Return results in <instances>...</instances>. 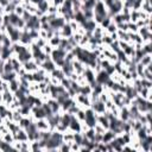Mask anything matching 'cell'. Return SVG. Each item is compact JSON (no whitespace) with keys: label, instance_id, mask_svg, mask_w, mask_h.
Listing matches in <instances>:
<instances>
[{"label":"cell","instance_id":"cell-41","mask_svg":"<svg viewBox=\"0 0 152 152\" xmlns=\"http://www.w3.org/2000/svg\"><path fill=\"white\" fill-rule=\"evenodd\" d=\"M68 24H69V26L71 27L72 32H76V31H77V28L81 26V24H78V23H77L76 20H74V19H71V20H70Z\"/></svg>","mask_w":152,"mask_h":152},{"label":"cell","instance_id":"cell-18","mask_svg":"<svg viewBox=\"0 0 152 152\" xmlns=\"http://www.w3.org/2000/svg\"><path fill=\"white\" fill-rule=\"evenodd\" d=\"M118 118H119L121 121H127V120L129 119V112H128V107H127V106L120 107Z\"/></svg>","mask_w":152,"mask_h":152},{"label":"cell","instance_id":"cell-55","mask_svg":"<svg viewBox=\"0 0 152 152\" xmlns=\"http://www.w3.org/2000/svg\"><path fill=\"white\" fill-rule=\"evenodd\" d=\"M28 1H30L31 4H34V5H37V4H38V2H40L42 0H28Z\"/></svg>","mask_w":152,"mask_h":152},{"label":"cell","instance_id":"cell-36","mask_svg":"<svg viewBox=\"0 0 152 152\" xmlns=\"http://www.w3.org/2000/svg\"><path fill=\"white\" fill-rule=\"evenodd\" d=\"M104 31L107 32V33H114V32H116L118 31V26H116V24H114L113 21H110V24L104 28Z\"/></svg>","mask_w":152,"mask_h":152},{"label":"cell","instance_id":"cell-21","mask_svg":"<svg viewBox=\"0 0 152 152\" xmlns=\"http://www.w3.org/2000/svg\"><path fill=\"white\" fill-rule=\"evenodd\" d=\"M116 137V134L113 132V131H110V129H106L104 131V133L102 134V142H109V141H112L114 138Z\"/></svg>","mask_w":152,"mask_h":152},{"label":"cell","instance_id":"cell-10","mask_svg":"<svg viewBox=\"0 0 152 152\" xmlns=\"http://www.w3.org/2000/svg\"><path fill=\"white\" fill-rule=\"evenodd\" d=\"M15 57L19 59V62H20L21 64H24V63H26V62H28V61L32 59V52H31L30 49H28V50H26V51H24V52H20V53H18V55H15Z\"/></svg>","mask_w":152,"mask_h":152},{"label":"cell","instance_id":"cell-44","mask_svg":"<svg viewBox=\"0 0 152 152\" xmlns=\"http://www.w3.org/2000/svg\"><path fill=\"white\" fill-rule=\"evenodd\" d=\"M52 50H53V48H52V46H51L50 44H48V43H46V44H45V45H44V46L42 48V51H43V52H44L45 55H49V56L51 55Z\"/></svg>","mask_w":152,"mask_h":152},{"label":"cell","instance_id":"cell-25","mask_svg":"<svg viewBox=\"0 0 152 152\" xmlns=\"http://www.w3.org/2000/svg\"><path fill=\"white\" fill-rule=\"evenodd\" d=\"M91 87L87 83V84H83V86H80V89H78V94H82V95H87L89 96L91 94Z\"/></svg>","mask_w":152,"mask_h":152},{"label":"cell","instance_id":"cell-3","mask_svg":"<svg viewBox=\"0 0 152 152\" xmlns=\"http://www.w3.org/2000/svg\"><path fill=\"white\" fill-rule=\"evenodd\" d=\"M49 24H50V26H51V28H52L53 31H57V30H61V28L66 24V21H65V19L63 18V15H57V17H55L53 19H51V20L49 21Z\"/></svg>","mask_w":152,"mask_h":152},{"label":"cell","instance_id":"cell-24","mask_svg":"<svg viewBox=\"0 0 152 152\" xmlns=\"http://www.w3.org/2000/svg\"><path fill=\"white\" fill-rule=\"evenodd\" d=\"M61 39H62V37H59L57 34H53L50 39H48V44H50L52 48H58L59 43H61Z\"/></svg>","mask_w":152,"mask_h":152},{"label":"cell","instance_id":"cell-22","mask_svg":"<svg viewBox=\"0 0 152 152\" xmlns=\"http://www.w3.org/2000/svg\"><path fill=\"white\" fill-rule=\"evenodd\" d=\"M0 77H1V80H2V81L10 82V81H12V80L17 78V77H18V75H17V72H15V71H11V72H2V74L0 75Z\"/></svg>","mask_w":152,"mask_h":152},{"label":"cell","instance_id":"cell-11","mask_svg":"<svg viewBox=\"0 0 152 152\" xmlns=\"http://www.w3.org/2000/svg\"><path fill=\"white\" fill-rule=\"evenodd\" d=\"M39 68H42L43 70H45L48 74H50L55 68H57L56 66V64L53 63V61L51 59V58H49V59H46V61H44V62H42V64H40V66Z\"/></svg>","mask_w":152,"mask_h":152},{"label":"cell","instance_id":"cell-35","mask_svg":"<svg viewBox=\"0 0 152 152\" xmlns=\"http://www.w3.org/2000/svg\"><path fill=\"white\" fill-rule=\"evenodd\" d=\"M8 17H10V24H11V25H13V26L15 27V25H17V23L19 21L20 17H19V15H17L14 12H13V13H11V14H8Z\"/></svg>","mask_w":152,"mask_h":152},{"label":"cell","instance_id":"cell-6","mask_svg":"<svg viewBox=\"0 0 152 152\" xmlns=\"http://www.w3.org/2000/svg\"><path fill=\"white\" fill-rule=\"evenodd\" d=\"M33 42V39L30 37V33H28V28L24 27L21 30V36H20V39H19V43L23 44V45H26L28 46L31 43Z\"/></svg>","mask_w":152,"mask_h":152},{"label":"cell","instance_id":"cell-53","mask_svg":"<svg viewBox=\"0 0 152 152\" xmlns=\"http://www.w3.org/2000/svg\"><path fill=\"white\" fill-rule=\"evenodd\" d=\"M11 1L10 0H0V6H2V7H5L6 5H8Z\"/></svg>","mask_w":152,"mask_h":152},{"label":"cell","instance_id":"cell-45","mask_svg":"<svg viewBox=\"0 0 152 152\" xmlns=\"http://www.w3.org/2000/svg\"><path fill=\"white\" fill-rule=\"evenodd\" d=\"M140 82H141V87L142 88H148V89H151V86H152V81H150V80H146V78H140Z\"/></svg>","mask_w":152,"mask_h":152},{"label":"cell","instance_id":"cell-14","mask_svg":"<svg viewBox=\"0 0 152 152\" xmlns=\"http://www.w3.org/2000/svg\"><path fill=\"white\" fill-rule=\"evenodd\" d=\"M46 103L50 106L52 113H61V104L58 103V101H57L56 99L49 97V100L46 101Z\"/></svg>","mask_w":152,"mask_h":152},{"label":"cell","instance_id":"cell-57","mask_svg":"<svg viewBox=\"0 0 152 152\" xmlns=\"http://www.w3.org/2000/svg\"><path fill=\"white\" fill-rule=\"evenodd\" d=\"M95 1H100V0H95Z\"/></svg>","mask_w":152,"mask_h":152},{"label":"cell","instance_id":"cell-51","mask_svg":"<svg viewBox=\"0 0 152 152\" xmlns=\"http://www.w3.org/2000/svg\"><path fill=\"white\" fill-rule=\"evenodd\" d=\"M63 1H64V0H51V4H53V5H56V6H59V5L63 4Z\"/></svg>","mask_w":152,"mask_h":152},{"label":"cell","instance_id":"cell-50","mask_svg":"<svg viewBox=\"0 0 152 152\" xmlns=\"http://www.w3.org/2000/svg\"><path fill=\"white\" fill-rule=\"evenodd\" d=\"M31 15H32V14H31L28 11H26V10H25V11H24V13H23V15H21V18H23V20L26 23V21L31 18Z\"/></svg>","mask_w":152,"mask_h":152},{"label":"cell","instance_id":"cell-27","mask_svg":"<svg viewBox=\"0 0 152 152\" xmlns=\"http://www.w3.org/2000/svg\"><path fill=\"white\" fill-rule=\"evenodd\" d=\"M50 76H51V77H56V78H58V80H62L63 77H65V75L63 74V71H62L61 68H55V69L50 72Z\"/></svg>","mask_w":152,"mask_h":152},{"label":"cell","instance_id":"cell-12","mask_svg":"<svg viewBox=\"0 0 152 152\" xmlns=\"http://www.w3.org/2000/svg\"><path fill=\"white\" fill-rule=\"evenodd\" d=\"M71 64H72V68H74V72H76L77 75L83 74V71H84V69H86V66H87V65H84L82 62H80V61L76 59V58L71 62Z\"/></svg>","mask_w":152,"mask_h":152},{"label":"cell","instance_id":"cell-33","mask_svg":"<svg viewBox=\"0 0 152 152\" xmlns=\"http://www.w3.org/2000/svg\"><path fill=\"white\" fill-rule=\"evenodd\" d=\"M74 20H76L78 24H82V23L86 20V18H84V15H83V12H82V11L75 12V13H74Z\"/></svg>","mask_w":152,"mask_h":152},{"label":"cell","instance_id":"cell-40","mask_svg":"<svg viewBox=\"0 0 152 152\" xmlns=\"http://www.w3.org/2000/svg\"><path fill=\"white\" fill-rule=\"evenodd\" d=\"M14 8H15V6H14L12 2H10L8 5H6V6L4 7V13H5V14H11V13L14 12Z\"/></svg>","mask_w":152,"mask_h":152},{"label":"cell","instance_id":"cell-54","mask_svg":"<svg viewBox=\"0 0 152 152\" xmlns=\"http://www.w3.org/2000/svg\"><path fill=\"white\" fill-rule=\"evenodd\" d=\"M4 25V17H2V14H0V27Z\"/></svg>","mask_w":152,"mask_h":152},{"label":"cell","instance_id":"cell-26","mask_svg":"<svg viewBox=\"0 0 152 152\" xmlns=\"http://www.w3.org/2000/svg\"><path fill=\"white\" fill-rule=\"evenodd\" d=\"M139 63H141L144 66H146V65L151 64V63H152V53H145V55L140 58Z\"/></svg>","mask_w":152,"mask_h":152},{"label":"cell","instance_id":"cell-5","mask_svg":"<svg viewBox=\"0 0 152 152\" xmlns=\"http://www.w3.org/2000/svg\"><path fill=\"white\" fill-rule=\"evenodd\" d=\"M68 129H69L70 132H72V133H75V132H81V121H80L74 114H71L70 124H69Z\"/></svg>","mask_w":152,"mask_h":152},{"label":"cell","instance_id":"cell-17","mask_svg":"<svg viewBox=\"0 0 152 152\" xmlns=\"http://www.w3.org/2000/svg\"><path fill=\"white\" fill-rule=\"evenodd\" d=\"M72 30H71V27L69 26V24L66 23L61 30H59V36L62 37V38H69V37H71L72 36Z\"/></svg>","mask_w":152,"mask_h":152},{"label":"cell","instance_id":"cell-8","mask_svg":"<svg viewBox=\"0 0 152 152\" xmlns=\"http://www.w3.org/2000/svg\"><path fill=\"white\" fill-rule=\"evenodd\" d=\"M90 108L96 113V114H103L106 112V107H104V102L97 100L95 102H91L90 104Z\"/></svg>","mask_w":152,"mask_h":152},{"label":"cell","instance_id":"cell-31","mask_svg":"<svg viewBox=\"0 0 152 152\" xmlns=\"http://www.w3.org/2000/svg\"><path fill=\"white\" fill-rule=\"evenodd\" d=\"M63 141H65V142H72L74 141V133L70 132L69 129L65 131L63 133Z\"/></svg>","mask_w":152,"mask_h":152},{"label":"cell","instance_id":"cell-20","mask_svg":"<svg viewBox=\"0 0 152 152\" xmlns=\"http://www.w3.org/2000/svg\"><path fill=\"white\" fill-rule=\"evenodd\" d=\"M2 100H4V103L6 106H8L13 100H14V95L11 90H5L2 91Z\"/></svg>","mask_w":152,"mask_h":152},{"label":"cell","instance_id":"cell-4","mask_svg":"<svg viewBox=\"0 0 152 152\" xmlns=\"http://www.w3.org/2000/svg\"><path fill=\"white\" fill-rule=\"evenodd\" d=\"M25 27L28 28V30H37V31H39V30H40V21H39V18H38L37 15L32 14L31 18L26 21Z\"/></svg>","mask_w":152,"mask_h":152},{"label":"cell","instance_id":"cell-1","mask_svg":"<svg viewBox=\"0 0 152 152\" xmlns=\"http://www.w3.org/2000/svg\"><path fill=\"white\" fill-rule=\"evenodd\" d=\"M96 116H97V114H96L90 107H88V108H86V119H84L83 122H84L88 127H94V126L97 124Z\"/></svg>","mask_w":152,"mask_h":152},{"label":"cell","instance_id":"cell-19","mask_svg":"<svg viewBox=\"0 0 152 152\" xmlns=\"http://www.w3.org/2000/svg\"><path fill=\"white\" fill-rule=\"evenodd\" d=\"M23 68H24L26 71H28V72H33V71H37L39 66L36 64V62H34L33 59H31V61L24 63V64H23Z\"/></svg>","mask_w":152,"mask_h":152},{"label":"cell","instance_id":"cell-32","mask_svg":"<svg viewBox=\"0 0 152 152\" xmlns=\"http://www.w3.org/2000/svg\"><path fill=\"white\" fill-rule=\"evenodd\" d=\"M1 139H2L4 141L8 142V144H13V141H14V137H13V133H11V132H7V133L2 134V135H1Z\"/></svg>","mask_w":152,"mask_h":152},{"label":"cell","instance_id":"cell-29","mask_svg":"<svg viewBox=\"0 0 152 152\" xmlns=\"http://www.w3.org/2000/svg\"><path fill=\"white\" fill-rule=\"evenodd\" d=\"M74 115H75V116H76L81 122H83V121H84V119H86V109H84V108H82V107H80V108H78V110H77Z\"/></svg>","mask_w":152,"mask_h":152},{"label":"cell","instance_id":"cell-49","mask_svg":"<svg viewBox=\"0 0 152 152\" xmlns=\"http://www.w3.org/2000/svg\"><path fill=\"white\" fill-rule=\"evenodd\" d=\"M34 42H36V44H37L39 48H43V46H44V45L48 43V40H46V39H44V38H40V37H39V38H37Z\"/></svg>","mask_w":152,"mask_h":152},{"label":"cell","instance_id":"cell-43","mask_svg":"<svg viewBox=\"0 0 152 152\" xmlns=\"http://www.w3.org/2000/svg\"><path fill=\"white\" fill-rule=\"evenodd\" d=\"M83 15L86 19H93L94 18V11L93 10H82Z\"/></svg>","mask_w":152,"mask_h":152},{"label":"cell","instance_id":"cell-56","mask_svg":"<svg viewBox=\"0 0 152 152\" xmlns=\"http://www.w3.org/2000/svg\"><path fill=\"white\" fill-rule=\"evenodd\" d=\"M4 103V100H2V93H0V104Z\"/></svg>","mask_w":152,"mask_h":152},{"label":"cell","instance_id":"cell-34","mask_svg":"<svg viewBox=\"0 0 152 152\" xmlns=\"http://www.w3.org/2000/svg\"><path fill=\"white\" fill-rule=\"evenodd\" d=\"M112 43H113V39L110 38L109 33L104 32V33H103V36H102V44H103V45H106V46H109Z\"/></svg>","mask_w":152,"mask_h":152},{"label":"cell","instance_id":"cell-38","mask_svg":"<svg viewBox=\"0 0 152 152\" xmlns=\"http://www.w3.org/2000/svg\"><path fill=\"white\" fill-rule=\"evenodd\" d=\"M141 49H142V51H144L145 53H152V44H151V42L142 43Z\"/></svg>","mask_w":152,"mask_h":152},{"label":"cell","instance_id":"cell-47","mask_svg":"<svg viewBox=\"0 0 152 152\" xmlns=\"http://www.w3.org/2000/svg\"><path fill=\"white\" fill-rule=\"evenodd\" d=\"M24 11H25V8H24L23 5H18V6H15V8H14V13H15L17 15H19V17L23 15Z\"/></svg>","mask_w":152,"mask_h":152},{"label":"cell","instance_id":"cell-2","mask_svg":"<svg viewBox=\"0 0 152 152\" xmlns=\"http://www.w3.org/2000/svg\"><path fill=\"white\" fill-rule=\"evenodd\" d=\"M82 75L84 76L86 82H87L90 87H93V86L96 83V81H95L96 72H95V70H94L93 68H90V66H86V69H84V71H83Z\"/></svg>","mask_w":152,"mask_h":152},{"label":"cell","instance_id":"cell-15","mask_svg":"<svg viewBox=\"0 0 152 152\" xmlns=\"http://www.w3.org/2000/svg\"><path fill=\"white\" fill-rule=\"evenodd\" d=\"M13 137H14V140H18V141H26L28 140L27 138V133L24 128H19L15 133H13Z\"/></svg>","mask_w":152,"mask_h":152},{"label":"cell","instance_id":"cell-13","mask_svg":"<svg viewBox=\"0 0 152 152\" xmlns=\"http://www.w3.org/2000/svg\"><path fill=\"white\" fill-rule=\"evenodd\" d=\"M34 124H36L38 131H48V129H50L49 128V122H48L46 118L37 119V120H34Z\"/></svg>","mask_w":152,"mask_h":152},{"label":"cell","instance_id":"cell-28","mask_svg":"<svg viewBox=\"0 0 152 152\" xmlns=\"http://www.w3.org/2000/svg\"><path fill=\"white\" fill-rule=\"evenodd\" d=\"M19 86H20V83H19V80H18V77L8 82V88H10V90H11L12 93L17 91V90L19 89Z\"/></svg>","mask_w":152,"mask_h":152},{"label":"cell","instance_id":"cell-48","mask_svg":"<svg viewBox=\"0 0 152 152\" xmlns=\"http://www.w3.org/2000/svg\"><path fill=\"white\" fill-rule=\"evenodd\" d=\"M110 21H112V18H109V17H106V18H104V19L101 21V24H99V25H100L102 28H106V27H107V26L110 24Z\"/></svg>","mask_w":152,"mask_h":152},{"label":"cell","instance_id":"cell-42","mask_svg":"<svg viewBox=\"0 0 152 152\" xmlns=\"http://www.w3.org/2000/svg\"><path fill=\"white\" fill-rule=\"evenodd\" d=\"M57 10H58V6H56V5H53V4H50V6H49L46 13H48V14H58V13H57Z\"/></svg>","mask_w":152,"mask_h":152},{"label":"cell","instance_id":"cell-9","mask_svg":"<svg viewBox=\"0 0 152 152\" xmlns=\"http://www.w3.org/2000/svg\"><path fill=\"white\" fill-rule=\"evenodd\" d=\"M96 25H97V24L94 21V19H86V20L81 24L82 28H83L86 32H93L94 28L96 27Z\"/></svg>","mask_w":152,"mask_h":152},{"label":"cell","instance_id":"cell-37","mask_svg":"<svg viewBox=\"0 0 152 152\" xmlns=\"http://www.w3.org/2000/svg\"><path fill=\"white\" fill-rule=\"evenodd\" d=\"M70 144H71V142H65V141H62L57 151H61V152H68V151H70Z\"/></svg>","mask_w":152,"mask_h":152},{"label":"cell","instance_id":"cell-46","mask_svg":"<svg viewBox=\"0 0 152 152\" xmlns=\"http://www.w3.org/2000/svg\"><path fill=\"white\" fill-rule=\"evenodd\" d=\"M127 25H128V32H133V33L138 32V26L135 25V23H133V21H128Z\"/></svg>","mask_w":152,"mask_h":152},{"label":"cell","instance_id":"cell-23","mask_svg":"<svg viewBox=\"0 0 152 152\" xmlns=\"http://www.w3.org/2000/svg\"><path fill=\"white\" fill-rule=\"evenodd\" d=\"M50 4H51V0H42L40 2L37 4V8H38L39 11H42L43 13H46V11H48Z\"/></svg>","mask_w":152,"mask_h":152},{"label":"cell","instance_id":"cell-52","mask_svg":"<svg viewBox=\"0 0 152 152\" xmlns=\"http://www.w3.org/2000/svg\"><path fill=\"white\" fill-rule=\"evenodd\" d=\"M109 36H110V38L113 39V42H114V40H119V38H118V33H116V32H114V33H110Z\"/></svg>","mask_w":152,"mask_h":152},{"label":"cell","instance_id":"cell-39","mask_svg":"<svg viewBox=\"0 0 152 152\" xmlns=\"http://www.w3.org/2000/svg\"><path fill=\"white\" fill-rule=\"evenodd\" d=\"M2 70H4V72H11V71H14V70H13V66H12V64H11L10 61H4Z\"/></svg>","mask_w":152,"mask_h":152},{"label":"cell","instance_id":"cell-30","mask_svg":"<svg viewBox=\"0 0 152 152\" xmlns=\"http://www.w3.org/2000/svg\"><path fill=\"white\" fill-rule=\"evenodd\" d=\"M19 112L23 116H28L31 114V107L28 104H24V106H20L19 108Z\"/></svg>","mask_w":152,"mask_h":152},{"label":"cell","instance_id":"cell-16","mask_svg":"<svg viewBox=\"0 0 152 152\" xmlns=\"http://www.w3.org/2000/svg\"><path fill=\"white\" fill-rule=\"evenodd\" d=\"M11 56H13V52L11 50V46H2L1 45V53H0V59L7 61Z\"/></svg>","mask_w":152,"mask_h":152},{"label":"cell","instance_id":"cell-7","mask_svg":"<svg viewBox=\"0 0 152 152\" xmlns=\"http://www.w3.org/2000/svg\"><path fill=\"white\" fill-rule=\"evenodd\" d=\"M110 78V76L102 69V70H100L99 72H96V77H95V81H96V83H99V84H102V86H104L106 83H107V81Z\"/></svg>","mask_w":152,"mask_h":152}]
</instances>
